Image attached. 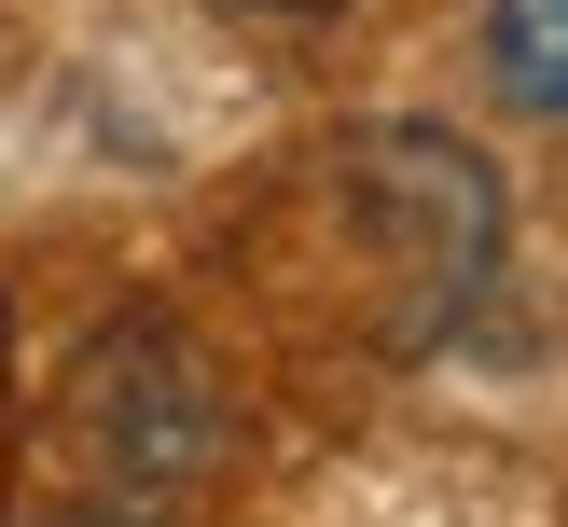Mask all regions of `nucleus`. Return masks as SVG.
<instances>
[{"instance_id":"obj_3","label":"nucleus","mask_w":568,"mask_h":527,"mask_svg":"<svg viewBox=\"0 0 568 527\" xmlns=\"http://www.w3.org/2000/svg\"><path fill=\"white\" fill-rule=\"evenodd\" d=\"M250 14H347V0H250Z\"/></svg>"},{"instance_id":"obj_2","label":"nucleus","mask_w":568,"mask_h":527,"mask_svg":"<svg viewBox=\"0 0 568 527\" xmlns=\"http://www.w3.org/2000/svg\"><path fill=\"white\" fill-rule=\"evenodd\" d=\"M486 83L541 125H568V0H486Z\"/></svg>"},{"instance_id":"obj_1","label":"nucleus","mask_w":568,"mask_h":527,"mask_svg":"<svg viewBox=\"0 0 568 527\" xmlns=\"http://www.w3.org/2000/svg\"><path fill=\"white\" fill-rule=\"evenodd\" d=\"M347 194H361V236L403 264V305H416V333H444V320H471V305L499 292V166L471 153L458 125H375L347 153Z\"/></svg>"}]
</instances>
